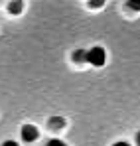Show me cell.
I'll use <instances>...</instances> for the list:
<instances>
[{
	"label": "cell",
	"mask_w": 140,
	"mask_h": 146,
	"mask_svg": "<svg viewBox=\"0 0 140 146\" xmlns=\"http://www.w3.org/2000/svg\"><path fill=\"white\" fill-rule=\"evenodd\" d=\"M85 61H87V63H93L97 67H101V65H105V61H107V53H105V49L101 48V46H95V48L85 51Z\"/></svg>",
	"instance_id": "obj_1"
},
{
	"label": "cell",
	"mask_w": 140,
	"mask_h": 146,
	"mask_svg": "<svg viewBox=\"0 0 140 146\" xmlns=\"http://www.w3.org/2000/svg\"><path fill=\"white\" fill-rule=\"evenodd\" d=\"M20 134H22V140H26V142H34V140L38 138L40 132H38V128H36L34 124H24Z\"/></svg>",
	"instance_id": "obj_2"
},
{
	"label": "cell",
	"mask_w": 140,
	"mask_h": 146,
	"mask_svg": "<svg viewBox=\"0 0 140 146\" xmlns=\"http://www.w3.org/2000/svg\"><path fill=\"white\" fill-rule=\"evenodd\" d=\"M49 126L51 128H63L65 126V121L61 117H53V119H49Z\"/></svg>",
	"instance_id": "obj_3"
},
{
	"label": "cell",
	"mask_w": 140,
	"mask_h": 146,
	"mask_svg": "<svg viewBox=\"0 0 140 146\" xmlns=\"http://www.w3.org/2000/svg\"><path fill=\"white\" fill-rule=\"evenodd\" d=\"M73 61H75V63H85V49L73 51Z\"/></svg>",
	"instance_id": "obj_4"
},
{
	"label": "cell",
	"mask_w": 140,
	"mask_h": 146,
	"mask_svg": "<svg viewBox=\"0 0 140 146\" xmlns=\"http://www.w3.org/2000/svg\"><path fill=\"white\" fill-rule=\"evenodd\" d=\"M8 8H10V12H12V14H18V12L22 10V2H10V6H8Z\"/></svg>",
	"instance_id": "obj_5"
},
{
	"label": "cell",
	"mask_w": 140,
	"mask_h": 146,
	"mask_svg": "<svg viewBox=\"0 0 140 146\" xmlns=\"http://www.w3.org/2000/svg\"><path fill=\"white\" fill-rule=\"evenodd\" d=\"M46 146H67L63 140H59V138H51V140H47Z\"/></svg>",
	"instance_id": "obj_6"
},
{
	"label": "cell",
	"mask_w": 140,
	"mask_h": 146,
	"mask_svg": "<svg viewBox=\"0 0 140 146\" xmlns=\"http://www.w3.org/2000/svg\"><path fill=\"white\" fill-rule=\"evenodd\" d=\"M2 146H20V144H18L16 140H6V142H4Z\"/></svg>",
	"instance_id": "obj_7"
},
{
	"label": "cell",
	"mask_w": 140,
	"mask_h": 146,
	"mask_svg": "<svg viewBox=\"0 0 140 146\" xmlns=\"http://www.w3.org/2000/svg\"><path fill=\"white\" fill-rule=\"evenodd\" d=\"M113 146H130V144H128V142H122V140H120V142H115Z\"/></svg>",
	"instance_id": "obj_8"
}]
</instances>
